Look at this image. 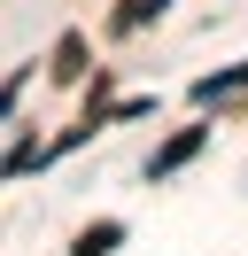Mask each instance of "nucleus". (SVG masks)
<instances>
[{
	"label": "nucleus",
	"mask_w": 248,
	"mask_h": 256,
	"mask_svg": "<svg viewBox=\"0 0 248 256\" xmlns=\"http://www.w3.org/2000/svg\"><path fill=\"white\" fill-rule=\"evenodd\" d=\"M202 140H210V132H202V124H186V132H170V140H163V148H155V163H148V178H170V171H178V163H186V156H194V148H202Z\"/></svg>",
	"instance_id": "obj_1"
},
{
	"label": "nucleus",
	"mask_w": 248,
	"mask_h": 256,
	"mask_svg": "<svg viewBox=\"0 0 248 256\" xmlns=\"http://www.w3.org/2000/svg\"><path fill=\"white\" fill-rule=\"evenodd\" d=\"M155 8H163V0H124V8H116V32H140Z\"/></svg>",
	"instance_id": "obj_5"
},
{
	"label": "nucleus",
	"mask_w": 248,
	"mask_h": 256,
	"mask_svg": "<svg viewBox=\"0 0 248 256\" xmlns=\"http://www.w3.org/2000/svg\"><path fill=\"white\" fill-rule=\"evenodd\" d=\"M225 94H248V62H232V70H217V78L194 86V101H225Z\"/></svg>",
	"instance_id": "obj_2"
},
{
	"label": "nucleus",
	"mask_w": 248,
	"mask_h": 256,
	"mask_svg": "<svg viewBox=\"0 0 248 256\" xmlns=\"http://www.w3.org/2000/svg\"><path fill=\"white\" fill-rule=\"evenodd\" d=\"M116 240H124V225H116V218H101V225H86V233H78V256H108Z\"/></svg>",
	"instance_id": "obj_3"
},
{
	"label": "nucleus",
	"mask_w": 248,
	"mask_h": 256,
	"mask_svg": "<svg viewBox=\"0 0 248 256\" xmlns=\"http://www.w3.org/2000/svg\"><path fill=\"white\" fill-rule=\"evenodd\" d=\"M54 78H62V86L86 78V39H62V47H54Z\"/></svg>",
	"instance_id": "obj_4"
}]
</instances>
